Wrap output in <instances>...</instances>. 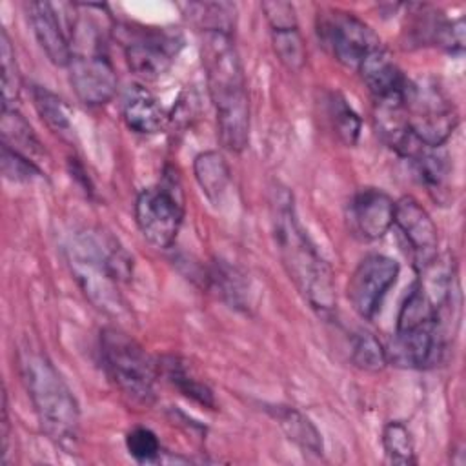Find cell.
Returning <instances> with one entry per match:
<instances>
[{
    "label": "cell",
    "mask_w": 466,
    "mask_h": 466,
    "mask_svg": "<svg viewBox=\"0 0 466 466\" xmlns=\"http://www.w3.org/2000/svg\"><path fill=\"white\" fill-rule=\"evenodd\" d=\"M271 235L299 293L319 315H331L337 306L333 271L299 222L293 195L286 187L271 193Z\"/></svg>",
    "instance_id": "1"
},
{
    "label": "cell",
    "mask_w": 466,
    "mask_h": 466,
    "mask_svg": "<svg viewBox=\"0 0 466 466\" xmlns=\"http://www.w3.org/2000/svg\"><path fill=\"white\" fill-rule=\"evenodd\" d=\"M200 60L217 115L220 144L231 153H242L249 142V98L244 67L231 35L202 33Z\"/></svg>",
    "instance_id": "2"
},
{
    "label": "cell",
    "mask_w": 466,
    "mask_h": 466,
    "mask_svg": "<svg viewBox=\"0 0 466 466\" xmlns=\"http://www.w3.org/2000/svg\"><path fill=\"white\" fill-rule=\"evenodd\" d=\"M66 253L75 280L93 306L120 315L126 306L120 286L131 279L133 258L118 238L100 228H87L71 237Z\"/></svg>",
    "instance_id": "3"
},
{
    "label": "cell",
    "mask_w": 466,
    "mask_h": 466,
    "mask_svg": "<svg viewBox=\"0 0 466 466\" xmlns=\"http://www.w3.org/2000/svg\"><path fill=\"white\" fill-rule=\"evenodd\" d=\"M20 373L44 433L71 450L78 437L80 408L55 364L36 350H20Z\"/></svg>",
    "instance_id": "4"
},
{
    "label": "cell",
    "mask_w": 466,
    "mask_h": 466,
    "mask_svg": "<svg viewBox=\"0 0 466 466\" xmlns=\"http://www.w3.org/2000/svg\"><path fill=\"white\" fill-rule=\"evenodd\" d=\"M100 360L107 379L129 400L151 404L155 400V386L158 360H153L147 351L127 333L116 328L100 331Z\"/></svg>",
    "instance_id": "5"
},
{
    "label": "cell",
    "mask_w": 466,
    "mask_h": 466,
    "mask_svg": "<svg viewBox=\"0 0 466 466\" xmlns=\"http://www.w3.org/2000/svg\"><path fill=\"white\" fill-rule=\"evenodd\" d=\"M402 111L411 135L428 147H441L459 122L453 102L431 78L408 80Z\"/></svg>",
    "instance_id": "6"
},
{
    "label": "cell",
    "mask_w": 466,
    "mask_h": 466,
    "mask_svg": "<svg viewBox=\"0 0 466 466\" xmlns=\"http://www.w3.org/2000/svg\"><path fill=\"white\" fill-rule=\"evenodd\" d=\"M317 33L333 58L355 71L373 49L382 46L368 24L353 13L340 9L320 11L317 16Z\"/></svg>",
    "instance_id": "7"
},
{
    "label": "cell",
    "mask_w": 466,
    "mask_h": 466,
    "mask_svg": "<svg viewBox=\"0 0 466 466\" xmlns=\"http://www.w3.org/2000/svg\"><path fill=\"white\" fill-rule=\"evenodd\" d=\"M184 218L182 198L175 184L144 187L135 200V220L142 237L158 249L173 246Z\"/></svg>",
    "instance_id": "8"
},
{
    "label": "cell",
    "mask_w": 466,
    "mask_h": 466,
    "mask_svg": "<svg viewBox=\"0 0 466 466\" xmlns=\"http://www.w3.org/2000/svg\"><path fill=\"white\" fill-rule=\"evenodd\" d=\"M122 35L129 69L149 82L169 71L182 46V36L164 27H126Z\"/></svg>",
    "instance_id": "9"
},
{
    "label": "cell",
    "mask_w": 466,
    "mask_h": 466,
    "mask_svg": "<svg viewBox=\"0 0 466 466\" xmlns=\"http://www.w3.org/2000/svg\"><path fill=\"white\" fill-rule=\"evenodd\" d=\"M399 277V262L388 255L364 257L348 282V299L359 317L370 320Z\"/></svg>",
    "instance_id": "10"
},
{
    "label": "cell",
    "mask_w": 466,
    "mask_h": 466,
    "mask_svg": "<svg viewBox=\"0 0 466 466\" xmlns=\"http://www.w3.org/2000/svg\"><path fill=\"white\" fill-rule=\"evenodd\" d=\"M67 71L75 95L86 106H104L115 96L116 73L102 47L73 53Z\"/></svg>",
    "instance_id": "11"
},
{
    "label": "cell",
    "mask_w": 466,
    "mask_h": 466,
    "mask_svg": "<svg viewBox=\"0 0 466 466\" xmlns=\"http://www.w3.org/2000/svg\"><path fill=\"white\" fill-rule=\"evenodd\" d=\"M393 224L399 228L406 244L410 246L411 260L417 271L428 268L439 257L437 226L433 224L430 213L413 197H402L395 202Z\"/></svg>",
    "instance_id": "12"
},
{
    "label": "cell",
    "mask_w": 466,
    "mask_h": 466,
    "mask_svg": "<svg viewBox=\"0 0 466 466\" xmlns=\"http://www.w3.org/2000/svg\"><path fill=\"white\" fill-rule=\"evenodd\" d=\"M395 200L377 187L359 189L348 204L350 231L364 242L379 240L393 226Z\"/></svg>",
    "instance_id": "13"
},
{
    "label": "cell",
    "mask_w": 466,
    "mask_h": 466,
    "mask_svg": "<svg viewBox=\"0 0 466 466\" xmlns=\"http://www.w3.org/2000/svg\"><path fill=\"white\" fill-rule=\"evenodd\" d=\"M27 13L33 33L49 62L58 67H67L73 55V42L66 35L55 5L49 2H29Z\"/></svg>",
    "instance_id": "14"
},
{
    "label": "cell",
    "mask_w": 466,
    "mask_h": 466,
    "mask_svg": "<svg viewBox=\"0 0 466 466\" xmlns=\"http://www.w3.org/2000/svg\"><path fill=\"white\" fill-rule=\"evenodd\" d=\"M368 86L370 93L373 95L375 102L382 100H399L408 86L406 75L393 60L388 49L382 46L373 49L359 66L357 69Z\"/></svg>",
    "instance_id": "15"
},
{
    "label": "cell",
    "mask_w": 466,
    "mask_h": 466,
    "mask_svg": "<svg viewBox=\"0 0 466 466\" xmlns=\"http://www.w3.org/2000/svg\"><path fill=\"white\" fill-rule=\"evenodd\" d=\"M122 116L129 129L140 135H153L164 129L167 115L155 95L140 86H127L122 96Z\"/></svg>",
    "instance_id": "16"
},
{
    "label": "cell",
    "mask_w": 466,
    "mask_h": 466,
    "mask_svg": "<svg viewBox=\"0 0 466 466\" xmlns=\"http://www.w3.org/2000/svg\"><path fill=\"white\" fill-rule=\"evenodd\" d=\"M158 373L186 399L204 408L217 410V399L213 390L191 371L184 359L175 355H164L162 359H158Z\"/></svg>",
    "instance_id": "17"
},
{
    "label": "cell",
    "mask_w": 466,
    "mask_h": 466,
    "mask_svg": "<svg viewBox=\"0 0 466 466\" xmlns=\"http://www.w3.org/2000/svg\"><path fill=\"white\" fill-rule=\"evenodd\" d=\"M266 411L277 420L284 435L291 442H295L302 451L313 453L317 457L324 453L320 431L300 410L286 404H273V406H268Z\"/></svg>",
    "instance_id": "18"
},
{
    "label": "cell",
    "mask_w": 466,
    "mask_h": 466,
    "mask_svg": "<svg viewBox=\"0 0 466 466\" xmlns=\"http://www.w3.org/2000/svg\"><path fill=\"white\" fill-rule=\"evenodd\" d=\"M193 173L206 198L217 206L226 195L231 180V171L226 158L218 151H202L195 157Z\"/></svg>",
    "instance_id": "19"
},
{
    "label": "cell",
    "mask_w": 466,
    "mask_h": 466,
    "mask_svg": "<svg viewBox=\"0 0 466 466\" xmlns=\"http://www.w3.org/2000/svg\"><path fill=\"white\" fill-rule=\"evenodd\" d=\"M2 144L13 151L35 160L44 153V147L35 135L29 122L16 111V107H2Z\"/></svg>",
    "instance_id": "20"
},
{
    "label": "cell",
    "mask_w": 466,
    "mask_h": 466,
    "mask_svg": "<svg viewBox=\"0 0 466 466\" xmlns=\"http://www.w3.org/2000/svg\"><path fill=\"white\" fill-rule=\"evenodd\" d=\"M204 279L231 308L246 309L249 306V286L238 269L222 260H217Z\"/></svg>",
    "instance_id": "21"
},
{
    "label": "cell",
    "mask_w": 466,
    "mask_h": 466,
    "mask_svg": "<svg viewBox=\"0 0 466 466\" xmlns=\"http://www.w3.org/2000/svg\"><path fill=\"white\" fill-rule=\"evenodd\" d=\"M184 13L202 33L217 31L231 35L235 27V15L237 9L233 4L228 2H193L182 5Z\"/></svg>",
    "instance_id": "22"
},
{
    "label": "cell",
    "mask_w": 466,
    "mask_h": 466,
    "mask_svg": "<svg viewBox=\"0 0 466 466\" xmlns=\"http://www.w3.org/2000/svg\"><path fill=\"white\" fill-rule=\"evenodd\" d=\"M31 93L35 107L40 118L46 122V126L60 137H69L73 133V124L66 102L58 95L42 86H33Z\"/></svg>",
    "instance_id": "23"
},
{
    "label": "cell",
    "mask_w": 466,
    "mask_h": 466,
    "mask_svg": "<svg viewBox=\"0 0 466 466\" xmlns=\"http://www.w3.org/2000/svg\"><path fill=\"white\" fill-rule=\"evenodd\" d=\"M0 62H2V107H15L20 98L22 75L16 62L13 42L5 29L0 31Z\"/></svg>",
    "instance_id": "24"
},
{
    "label": "cell",
    "mask_w": 466,
    "mask_h": 466,
    "mask_svg": "<svg viewBox=\"0 0 466 466\" xmlns=\"http://www.w3.org/2000/svg\"><path fill=\"white\" fill-rule=\"evenodd\" d=\"M382 448L391 464L410 466L417 462L411 433L402 420H391L382 428Z\"/></svg>",
    "instance_id": "25"
},
{
    "label": "cell",
    "mask_w": 466,
    "mask_h": 466,
    "mask_svg": "<svg viewBox=\"0 0 466 466\" xmlns=\"http://www.w3.org/2000/svg\"><path fill=\"white\" fill-rule=\"evenodd\" d=\"M328 118L333 131L346 146H355L360 137V118L355 109L339 93H331L328 98Z\"/></svg>",
    "instance_id": "26"
},
{
    "label": "cell",
    "mask_w": 466,
    "mask_h": 466,
    "mask_svg": "<svg viewBox=\"0 0 466 466\" xmlns=\"http://www.w3.org/2000/svg\"><path fill=\"white\" fill-rule=\"evenodd\" d=\"M271 42L279 62L288 71L299 73L306 66V46L299 27L271 31Z\"/></svg>",
    "instance_id": "27"
},
{
    "label": "cell",
    "mask_w": 466,
    "mask_h": 466,
    "mask_svg": "<svg viewBox=\"0 0 466 466\" xmlns=\"http://www.w3.org/2000/svg\"><path fill=\"white\" fill-rule=\"evenodd\" d=\"M351 362L364 371H380L388 364L386 350L368 331H359L351 342Z\"/></svg>",
    "instance_id": "28"
},
{
    "label": "cell",
    "mask_w": 466,
    "mask_h": 466,
    "mask_svg": "<svg viewBox=\"0 0 466 466\" xmlns=\"http://www.w3.org/2000/svg\"><path fill=\"white\" fill-rule=\"evenodd\" d=\"M126 448L137 462H157L162 453L158 437L144 426H137L126 435Z\"/></svg>",
    "instance_id": "29"
},
{
    "label": "cell",
    "mask_w": 466,
    "mask_h": 466,
    "mask_svg": "<svg viewBox=\"0 0 466 466\" xmlns=\"http://www.w3.org/2000/svg\"><path fill=\"white\" fill-rule=\"evenodd\" d=\"M2 173L11 182H33L35 178H42V169L35 164V160L13 151L11 147L2 144Z\"/></svg>",
    "instance_id": "30"
},
{
    "label": "cell",
    "mask_w": 466,
    "mask_h": 466,
    "mask_svg": "<svg viewBox=\"0 0 466 466\" xmlns=\"http://www.w3.org/2000/svg\"><path fill=\"white\" fill-rule=\"evenodd\" d=\"M260 7H262V13H264L271 31H284V29L299 27L297 11H295L293 4L273 0V2H262Z\"/></svg>",
    "instance_id": "31"
},
{
    "label": "cell",
    "mask_w": 466,
    "mask_h": 466,
    "mask_svg": "<svg viewBox=\"0 0 466 466\" xmlns=\"http://www.w3.org/2000/svg\"><path fill=\"white\" fill-rule=\"evenodd\" d=\"M437 46H441L442 49H446L448 53H462L464 49V20L457 18V20H444L437 40Z\"/></svg>",
    "instance_id": "32"
},
{
    "label": "cell",
    "mask_w": 466,
    "mask_h": 466,
    "mask_svg": "<svg viewBox=\"0 0 466 466\" xmlns=\"http://www.w3.org/2000/svg\"><path fill=\"white\" fill-rule=\"evenodd\" d=\"M9 413H7V395H2V462L7 464V448H9V435H11Z\"/></svg>",
    "instance_id": "33"
}]
</instances>
